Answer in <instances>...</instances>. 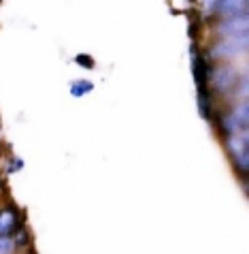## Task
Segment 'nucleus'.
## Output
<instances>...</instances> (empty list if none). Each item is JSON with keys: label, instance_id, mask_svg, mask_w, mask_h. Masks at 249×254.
Returning <instances> with one entry per match:
<instances>
[{"label": "nucleus", "instance_id": "1", "mask_svg": "<svg viewBox=\"0 0 249 254\" xmlns=\"http://www.w3.org/2000/svg\"><path fill=\"white\" fill-rule=\"evenodd\" d=\"M228 150L234 158V165L239 167V171L247 173L249 169V150H247V132H234L228 139Z\"/></svg>", "mask_w": 249, "mask_h": 254}, {"label": "nucleus", "instance_id": "5", "mask_svg": "<svg viewBox=\"0 0 249 254\" xmlns=\"http://www.w3.org/2000/svg\"><path fill=\"white\" fill-rule=\"evenodd\" d=\"M217 13L224 17L247 15V0H219Z\"/></svg>", "mask_w": 249, "mask_h": 254}, {"label": "nucleus", "instance_id": "10", "mask_svg": "<svg viewBox=\"0 0 249 254\" xmlns=\"http://www.w3.org/2000/svg\"><path fill=\"white\" fill-rule=\"evenodd\" d=\"M4 252H13V242L9 237H0V254Z\"/></svg>", "mask_w": 249, "mask_h": 254}, {"label": "nucleus", "instance_id": "4", "mask_svg": "<svg viewBox=\"0 0 249 254\" xmlns=\"http://www.w3.org/2000/svg\"><path fill=\"white\" fill-rule=\"evenodd\" d=\"M247 28H249L247 15H234V17H226L219 24L217 32L222 37H243V34H247Z\"/></svg>", "mask_w": 249, "mask_h": 254}, {"label": "nucleus", "instance_id": "6", "mask_svg": "<svg viewBox=\"0 0 249 254\" xmlns=\"http://www.w3.org/2000/svg\"><path fill=\"white\" fill-rule=\"evenodd\" d=\"M17 227V211L13 207L0 209V237H11Z\"/></svg>", "mask_w": 249, "mask_h": 254}, {"label": "nucleus", "instance_id": "7", "mask_svg": "<svg viewBox=\"0 0 249 254\" xmlns=\"http://www.w3.org/2000/svg\"><path fill=\"white\" fill-rule=\"evenodd\" d=\"M234 70L232 68H228V66H222V68H217L215 70V75H213V86L215 88H219V90H226V88H230L234 81Z\"/></svg>", "mask_w": 249, "mask_h": 254}, {"label": "nucleus", "instance_id": "8", "mask_svg": "<svg viewBox=\"0 0 249 254\" xmlns=\"http://www.w3.org/2000/svg\"><path fill=\"white\" fill-rule=\"evenodd\" d=\"M196 2H198V9H200V13H202L204 17L215 15V13H217L219 0H196Z\"/></svg>", "mask_w": 249, "mask_h": 254}, {"label": "nucleus", "instance_id": "3", "mask_svg": "<svg viewBox=\"0 0 249 254\" xmlns=\"http://www.w3.org/2000/svg\"><path fill=\"white\" fill-rule=\"evenodd\" d=\"M247 103L234 107L228 116L224 118V128L234 135V132H247Z\"/></svg>", "mask_w": 249, "mask_h": 254}, {"label": "nucleus", "instance_id": "2", "mask_svg": "<svg viewBox=\"0 0 249 254\" xmlns=\"http://www.w3.org/2000/svg\"><path fill=\"white\" fill-rule=\"evenodd\" d=\"M247 49V34L243 37H224L222 43H217L211 49V56L217 58H237Z\"/></svg>", "mask_w": 249, "mask_h": 254}, {"label": "nucleus", "instance_id": "9", "mask_svg": "<svg viewBox=\"0 0 249 254\" xmlns=\"http://www.w3.org/2000/svg\"><path fill=\"white\" fill-rule=\"evenodd\" d=\"M90 90H92V83L77 81V83H73V88H70V94H73V96H83V94H88Z\"/></svg>", "mask_w": 249, "mask_h": 254}]
</instances>
